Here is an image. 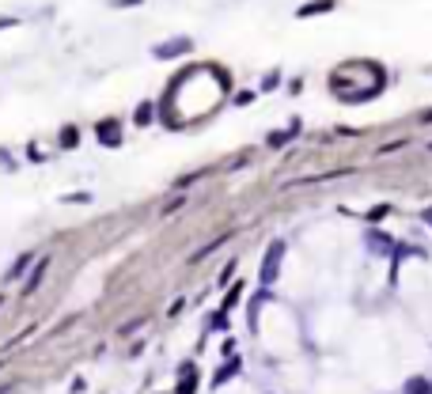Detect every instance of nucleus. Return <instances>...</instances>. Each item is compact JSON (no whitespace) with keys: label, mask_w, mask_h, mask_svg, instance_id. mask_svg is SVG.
I'll use <instances>...</instances> for the list:
<instances>
[{"label":"nucleus","mask_w":432,"mask_h":394,"mask_svg":"<svg viewBox=\"0 0 432 394\" xmlns=\"http://www.w3.org/2000/svg\"><path fill=\"white\" fill-rule=\"evenodd\" d=\"M281 258H284V243L277 239V243L265 250V261H262V281H265V284L277 281V273H281V269H277V266H281Z\"/></svg>","instance_id":"nucleus-1"},{"label":"nucleus","mask_w":432,"mask_h":394,"mask_svg":"<svg viewBox=\"0 0 432 394\" xmlns=\"http://www.w3.org/2000/svg\"><path fill=\"white\" fill-rule=\"evenodd\" d=\"M197 390V371L194 364H182V383H179V394H194Z\"/></svg>","instance_id":"nucleus-2"},{"label":"nucleus","mask_w":432,"mask_h":394,"mask_svg":"<svg viewBox=\"0 0 432 394\" xmlns=\"http://www.w3.org/2000/svg\"><path fill=\"white\" fill-rule=\"evenodd\" d=\"M236 371H239V360H231V364H224V368H220L216 376H213V387H224V383H228L231 376H236Z\"/></svg>","instance_id":"nucleus-3"},{"label":"nucleus","mask_w":432,"mask_h":394,"mask_svg":"<svg viewBox=\"0 0 432 394\" xmlns=\"http://www.w3.org/2000/svg\"><path fill=\"white\" fill-rule=\"evenodd\" d=\"M186 50H190V42L179 38V42H167V46H160V50H156V57H167V53H186Z\"/></svg>","instance_id":"nucleus-4"},{"label":"nucleus","mask_w":432,"mask_h":394,"mask_svg":"<svg viewBox=\"0 0 432 394\" xmlns=\"http://www.w3.org/2000/svg\"><path fill=\"white\" fill-rule=\"evenodd\" d=\"M118 129H114V122H103V125H99V140H106V145H118Z\"/></svg>","instance_id":"nucleus-5"},{"label":"nucleus","mask_w":432,"mask_h":394,"mask_svg":"<svg viewBox=\"0 0 432 394\" xmlns=\"http://www.w3.org/2000/svg\"><path fill=\"white\" fill-rule=\"evenodd\" d=\"M334 8V0H319V4H304L300 16H315V12H330Z\"/></svg>","instance_id":"nucleus-6"},{"label":"nucleus","mask_w":432,"mask_h":394,"mask_svg":"<svg viewBox=\"0 0 432 394\" xmlns=\"http://www.w3.org/2000/svg\"><path fill=\"white\" fill-rule=\"evenodd\" d=\"M42 277H46V261H38V269H35V273H31V281H27V288H23V292H35Z\"/></svg>","instance_id":"nucleus-7"},{"label":"nucleus","mask_w":432,"mask_h":394,"mask_svg":"<svg viewBox=\"0 0 432 394\" xmlns=\"http://www.w3.org/2000/svg\"><path fill=\"white\" fill-rule=\"evenodd\" d=\"M406 394H428V383L425 379H409L406 383Z\"/></svg>","instance_id":"nucleus-8"},{"label":"nucleus","mask_w":432,"mask_h":394,"mask_svg":"<svg viewBox=\"0 0 432 394\" xmlns=\"http://www.w3.org/2000/svg\"><path fill=\"white\" fill-rule=\"evenodd\" d=\"M209 326H213V330H228V311L213 315V322H209Z\"/></svg>","instance_id":"nucleus-9"},{"label":"nucleus","mask_w":432,"mask_h":394,"mask_svg":"<svg viewBox=\"0 0 432 394\" xmlns=\"http://www.w3.org/2000/svg\"><path fill=\"white\" fill-rule=\"evenodd\" d=\"M27 261H31V258H19V261H16V269H12V273H8V277H19V273H23V269H27Z\"/></svg>","instance_id":"nucleus-10"},{"label":"nucleus","mask_w":432,"mask_h":394,"mask_svg":"<svg viewBox=\"0 0 432 394\" xmlns=\"http://www.w3.org/2000/svg\"><path fill=\"white\" fill-rule=\"evenodd\" d=\"M425 220H428V224H432V209H428V213H425Z\"/></svg>","instance_id":"nucleus-11"},{"label":"nucleus","mask_w":432,"mask_h":394,"mask_svg":"<svg viewBox=\"0 0 432 394\" xmlns=\"http://www.w3.org/2000/svg\"><path fill=\"white\" fill-rule=\"evenodd\" d=\"M8 390H12V387H0V394H8Z\"/></svg>","instance_id":"nucleus-12"}]
</instances>
